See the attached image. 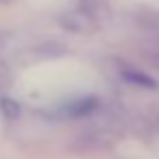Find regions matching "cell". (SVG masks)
<instances>
[{"instance_id":"cell-1","label":"cell","mask_w":159,"mask_h":159,"mask_svg":"<svg viewBox=\"0 0 159 159\" xmlns=\"http://www.w3.org/2000/svg\"><path fill=\"white\" fill-rule=\"evenodd\" d=\"M116 70H118V76L124 81V83H129V85H133V87H142V89H157V81L148 74V72H144V70H139L137 66H133V63H129V61H124V59H120V61H116Z\"/></svg>"},{"instance_id":"cell-2","label":"cell","mask_w":159,"mask_h":159,"mask_svg":"<svg viewBox=\"0 0 159 159\" xmlns=\"http://www.w3.org/2000/svg\"><path fill=\"white\" fill-rule=\"evenodd\" d=\"M61 24H63L66 29L74 31V33H92V31L98 29V22L92 20L89 16H85V13L79 11V9L72 11V13H66V16L61 18Z\"/></svg>"},{"instance_id":"cell-3","label":"cell","mask_w":159,"mask_h":159,"mask_svg":"<svg viewBox=\"0 0 159 159\" xmlns=\"http://www.w3.org/2000/svg\"><path fill=\"white\" fill-rule=\"evenodd\" d=\"M98 109V98L96 96H85V98H76V100H70L68 105H63L61 113L68 116V118H85L89 116L92 111Z\"/></svg>"},{"instance_id":"cell-4","label":"cell","mask_w":159,"mask_h":159,"mask_svg":"<svg viewBox=\"0 0 159 159\" xmlns=\"http://www.w3.org/2000/svg\"><path fill=\"white\" fill-rule=\"evenodd\" d=\"M79 11H83L85 16H89L92 20L100 22L102 18H107L111 13V2L109 0H79Z\"/></svg>"},{"instance_id":"cell-5","label":"cell","mask_w":159,"mask_h":159,"mask_svg":"<svg viewBox=\"0 0 159 159\" xmlns=\"http://www.w3.org/2000/svg\"><path fill=\"white\" fill-rule=\"evenodd\" d=\"M0 111L5 113L7 120H18L20 105H18V100H11V98H0Z\"/></svg>"},{"instance_id":"cell-6","label":"cell","mask_w":159,"mask_h":159,"mask_svg":"<svg viewBox=\"0 0 159 159\" xmlns=\"http://www.w3.org/2000/svg\"><path fill=\"white\" fill-rule=\"evenodd\" d=\"M9 81H11V70H9V66L2 59H0V87L9 85Z\"/></svg>"},{"instance_id":"cell-7","label":"cell","mask_w":159,"mask_h":159,"mask_svg":"<svg viewBox=\"0 0 159 159\" xmlns=\"http://www.w3.org/2000/svg\"><path fill=\"white\" fill-rule=\"evenodd\" d=\"M146 57H148V63L159 72V48H155V50H152V52H148Z\"/></svg>"}]
</instances>
